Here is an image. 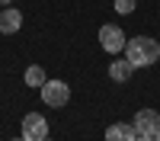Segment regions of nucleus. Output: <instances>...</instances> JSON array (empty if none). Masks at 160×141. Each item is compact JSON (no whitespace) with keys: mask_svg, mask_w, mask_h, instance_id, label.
I'll list each match as a JSON object with an SVG mask.
<instances>
[{"mask_svg":"<svg viewBox=\"0 0 160 141\" xmlns=\"http://www.w3.org/2000/svg\"><path fill=\"white\" fill-rule=\"evenodd\" d=\"M125 58L131 61V68H151V64L160 58V45L148 35H135L125 45Z\"/></svg>","mask_w":160,"mask_h":141,"instance_id":"nucleus-1","label":"nucleus"},{"mask_svg":"<svg viewBox=\"0 0 160 141\" xmlns=\"http://www.w3.org/2000/svg\"><path fill=\"white\" fill-rule=\"evenodd\" d=\"M68 99H71V87L64 80H45L42 83V103L45 106L61 109V106H68Z\"/></svg>","mask_w":160,"mask_h":141,"instance_id":"nucleus-2","label":"nucleus"},{"mask_svg":"<svg viewBox=\"0 0 160 141\" xmlns=\"http://www.w3.org/2000/svg\"><path fill=\"white\" fill-rule=\"evenodd\" d=\"M99 45L109 51V55H118V51H125V45H128V38H125V32L118 29V26H99Z\"/></svg>","mask_w":160,"mask_h":141,"instance_id":"nucleus-3","label":"nucleus"},{"mask_svg":"<svg viewBox=\"0 0 160 141\" xmlns=\"http://www.w3.org/2000/svg\"><path fill=\"white\" fill-rule=\"evenodd\" d=\"M22 138L26 141H45L48 138V122H45V115H38V112H29L22 119Z\"/></svg>","mask_w":160,"mask_h":141,"instance_id":"nucleus-4","label":"nucleus"},{"mask_svg":"<svg viewBox=\"0 0 160 141\" xmlns=\"http://www.w3.org/2000/svg\"><path fill=\"white\" fill-rule=\"evenodd\" d=\"M157 125H160V115L154 109H138V115H135V132L138 135H154Z\"/></svg>","mask_w":160,"mask_h":141,"instance_id":"nucleus-5","label":"nucleus"},{"mask_svg":"<svg viewBox=\"0 0 160 141\" xmlns=\"http://www.w3.org/2000/svg\"><path fill=\"white\" fill-rule=\"evenodd\" d=\"M19 26H22V13H19V10H13V7H3V10H0V32H3V35L19 32Z\"/></svg>","mask_w":160,"mask_h":141,"instance_id":"nucleus-6","label":"nucleus"},{"mask_svg":"<svg viewBox=\"0 0 160 141\" xmlns=\"http://www.w3.org/2000/svg\"><path fill=\"white\" fill-rule=\"evenodd\" d=\"M138 132H135V125H128V122H115L106 128V141H135Z\"/></svg>","mask_w":160,"mask_h":141,"instance_id":"nucleus-7","label":"nucleus"},{"mask_svg":"<svg viewBox=\"0 0 160 141\" xmlns=\"http://www.w3.org/2000/svg\"><path fill=\"white\" fill-rule=\"evenodd\" d=\"M131 71H135V68H131V61H128V58H118V61L109 64V77H112L115 83H125L128 77H131Z\"/></svg>","mask_w":160,"mask_h":141,"instance_id":"nucleus-8","label":"nucleus"},{"mask_svg":"<svg viewBox=\"0 0 160 141\" xmlns=\"http://www.w3.org/2000/svg\"><path fill=\"white\" fill-rule=\"evenodd\" d=\"M45 80H48V77H45V71L38 68V64H32V68L26 71V83H29V87H38V90H42Z\"/></svg>","mask_w":160,"mask_h":141,"instance_id":"nucleus-9","label":"nucleus"},{"mask_svg":"<svg viewBox=\"0 0 160 141\" xmlns=\"http://www.w3.org/2000/svg\"><path fill=\"white\" fill-rule=\"evenodd\" d=\"M115 10L118 13H131L135 10V0H115Z\"/></svg>","mask_w":160,"mask_h":141,"instance_id":"nucleus-10","label":"nucleus"},{"mask_svg":"<svg viewBox=\"0 0 160 141\" xmlns=\"http://www.w3.org/2000/svg\"><path fill=\"white\" fill-rule=\"evenodd\" d=\"M135 141H154V135H138Z\"/></svg>","mask_w":160,"mask_h":141,"instance_id":"nucleus-11","label":"nucleus"},{"mask_svg":"<svg viewBox=\"0 0 160 141\" xmlns=\"http://www.w3.org/2000/svg\"><path fill=\"white\" fill-rule=\"evenodd\" d=\"M154 141H160V125H157V128H154Z\"/></svg>","mask_w":160,"mask_h":141,"instance_id":"nucleus-12","label":"nucleus"},{"mask_svg":"<svg viewBox=\"0 0 160 141\" xmlns=\"http://www.w3.org/2000/svg\"><path fill=\"white\" fill-rule=\"evenodd\" d=\"M10 3H13V0H0V7H10Z\"/></svg>","mask_w":160,"mask_h":141,"instance_id":"nucleus-13","label":"nucleus"},{"mask_svg":"<svg viewBox=\"0 0 160 141\" xmlns=\"http://www.w3.org/2000/svg\"><path fill=\"white\" fill-rule=\"evenodd\" d=\"M13 141H26V138H13Z\"/></svg>","mask_w":160,"mask_h":141,"instance_id":"nucleus-14","label":"nucleus"},{"mask_svg":"<svg viewBox=\"0 0 160 141\" xmlns=\"http://www.w3.org/2000/svg\"><path fill=\"white\" fill-rule=\"evenodd\" d=\"M45 141H51V138H45Z\"/></svg>","mask_w":160,"mask_h":141,"instance_id":"nucleus-15","label":"nucleus"}]
</instances>
